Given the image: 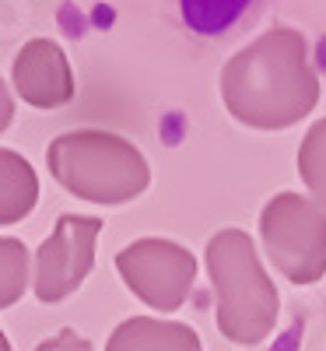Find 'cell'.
I'll return each instance as SVG.
<instances>
[{
    "label": "cell",
    "instance_id": "obj_3",
    "mask_svg": "<svg viewBox=\"0 0 326 351\" xmlns=\"http://www.w3.org/2000/svg\"><path fill=\"white\" fill-rule=\"evenodd\" d=\"M46 165L71 197L92 204H127L151 183V169L140 148L109 130L60 134L49 141Z\"/></svg>",
    "mask_w": 326,
    "mask_h": 351
},
{
    "label": "cell",
    "instance_id": "obj_2",
    "mask_svg": "<svg viewBox=\"0 0 326 351\" xmlns=\"http://www.w3.org/2000/svg\"><path fill=\"white\" fill-rule=\"evenodd\" d=\"M207 274L214 285L218 330L231 344H260L271 337L281 299L266 278L260 253L242 228H221L207 243Z\"/></svg>",
    "mask_w": 326,
    "mask_h": 351
},
{
    "label": "cell",
    "instance_id": "obj_1",
    "mask_svg": "<svg viewBox=\"0 0 326 351\" xmlns=\"http://www.w3.org/2000/svg\"><path fill=\"white\" fill-rule=\"evenodd\" d=\"M221 102L253 130L302 123L319 102V74L309 64V43L299 28H266L221 71Z\"/></svg>",
    "mask_w": 326,
    "mask_h": 351
},
{
    "label": "cell",
    "instance_id": "obj_10",
    "mask_svg": "<svg viewBox=\"0 0 326 351\" xmlns=\"http://www.w3.org/2000/svg\"><path fill=\"white\" fill-rule=\"evenodd\" d=\"M39 200V176L25 155L0 148V225L28 218Z\"/></svg>",
    "mask_w": 326,
    "mask_h": 351
},
{
    "label": "cell",
    "instance_id": "obj_8",
    "mask_svg": "<svg viewBox=\"0 0 326 351\" xmlns=\"http://www.w3.org/2000/svg\"><path fill=\"white\" fill-rule=\"evenodd\" d=\"M271 0H175V14L186 32L200 39H235L246 32Z\"/></svg>",
    "mask_w": 326,
    "mask_h": 351
},
{
    "label": "cell",
    "instance_id": "obj_12",
    "mask_svg": "<svg viewBox=\"0 0 326 351\" xmlns=\"http://www.w3.org/2000/svg\"><path fill=\"white\" fill-rule=\"evenodd\" d=\"M28 288V250L21 239L0 236V309L14 306Z\"/></svg>",
    "mask_w": 326,
    "mask_h": 351
},
{
    "label": "cell",
    "instance_id": "obj_9",
    "mask_svg": "<svg viewBox=\"0 0 326 351\" xmlns=\"http://www.w3.org/2000/svg\"><path fill=\"white\" fill-rule=\"evenodd\" d=\"M105 351H203L200 334L175 319L134 316L123 319L105 341Z\"/></svg>",
    "mask_w": 326,
    "mask_h": 351
},
{
    "label": "cell",
    "instance_id": "obj_15",
    "mask_svg": "<svg viewBox=\"0 0 326 351\" xmlns=\"http://www.w3.org/2000/svg\"><path fill=\"white\" fill-rule=\"evenodd\" d=\"M0 351H11V341L4 337V330H0Z\"/></svg>",
    "mask_w": 326,
    "mask_h": 351
},
{
    "label": "cell",
    "instance_id": "obj_13",
    "mask_svg": "<svg viewBox=\"0 0 326 351\" xmlns=\"http://www.w3.org/2000/svg\"><path fill=\"white\" fill-rule=\"evenodd\" d=\"M36 351H92V341L81 337V334H77V330H71V327H64L56 337L42 341Z\"/></svg>",
    "mask_w": 326,
    "mask_h": 351
},
{
    "label": "cell",
    "instance_id": "obj_4",
    "mask_svg": "<svg viewBox=\"0 0 326 351\" xmlns=\"http://www.w3.org/2000/svg\"><path fill=\"white\" fill-rule=\"evenodd\" d=\"M260 239L291 285H316L326 274V211L299 193H277L260 215Z\"/></svg>",
    "mask_w": 326,
    "mask_h": 351
},
{
    "label": "cell",
    "instance_id": "obj_11",
    "mask_svg": "<svg viewBox=\"0 0 326 351\" xmlns=\"http://www.w3.org/2000/svg\"><path fill=\"white\" fill-rule=\"evenodd\" d=\"M299 176L319 208H326V116L309 127L299 144Z\"/></svg>",
    "mask_w": 326,
    "mask_h": 351
},
{
    "label": "cell",
    "instance_id": "obj_14",
    "mask_svg": "<svg viewBox=\"0 0 326 351\" xmlns=\"http://www.w3.org/2000/svg\"><path fill=\"white\" fill-rule=\"evenodd\" d=\"M11 120H14V99H11V92H8V84L0 81V134L11 127Z\"/></svg>",
    "mask_w": 326,
    "mask_h": 351
},
{
    "label": "cell",
    "instance_id": "obj_7",
    "mask_svg": "<svg viewBox=\"0 0 326 351\" xmlns=\"http://www.w3.org/2000/svg\"><path fill=\"white\" fill-rule=\"evenodd\" d=\"M18 95L36 109H56L74 99V71L53 39H28L11 67Z\"/></svg>",
    "mask_w": 326,
    "mask_h": 351
},
{
    "label": "cell",
    "instance_id": "obj_5",
    "mask_svg": "<svg viewBox=\"0 0 326 351\" xmlns=\"http://www.w3.org/2000/svg\"><path fill=\"white\" fill-rule=\"evenodd\" d=\"M116 271L134 295L162 313L179 309L197 281V256L172 239H134L116 253Z\"/></svg>",
    "mask_w": 326,
    "mask_h": 351
},
{
    "label": "cell",
    "instance_id": "obj_6",
    "mask_svg": "<svg viewBox=\"0 0 326 351\" xmlns=\"http://www.w3.org/2000/svg\"><path fill=\"white\" fill-rule=\"evenodd\" d=\"M102 232L99 218L60 215L53 236L36 253V299L39 302H64L84 285L95 267V239Z\"/></svg>",
    "mask_w": 326,
    "mask_h": 351
}]
</instances>
